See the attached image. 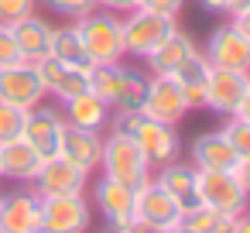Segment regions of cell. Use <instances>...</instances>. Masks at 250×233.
Masks as SVG:
<instances>
[{"mask_svg":"<svg viewBox=\"0 0 250 233\" xmlns=\"http://www.w3.org/2000/svg\"><path fill=\"white\" fill-rule=\"evenodd\" d=\"M83 48L89 55L93 65H110V62H124L127 59V45H124V14L93 7L89 14H83L79 21H72Z\"/></svg>","mask_w":250,"mask_h":233,"instance_id":"cell-1","label":"cell"},{"mask_svg":"<svg viewBox=\"0 0 250 233\" xmlns=\"http://www.w3.org/2000/svg\"><path fill=\"white\" fill-rule=\"evenodd\" d=\"M144 86L147 72L134 69L127 62H110V65H93L89 89L110 106V110H141L144 103Z\"/></svg>","mask_w":250,"mask_h":233,"instance_id":"cell-2","label":"cell"},{"mask_svg":"<svg viewBox=\"0 0 250 233\" xmlns=\"http://www.w3.org/2000/svg\"><path fill=\"white\" fill-rule=\"evenodd\" d=\"M100 175H106V178H113V182H120V185H127V189H141V185L154 175V168L147 165V158H144V151L137 148L134 137L110 130V134L103 137Z\"/></svg>","mask_w":250,"mask_h":233,"instance_id":"cell-3","label":"cell"},{"mask_svg":"<svg viewBox=\"0 0 250 233\" xmlns=\"http://www.w3.org/2000/svg\"><path fill=\"white\" fill-rule=\"evenodd\" d=\"M195 195L202 206L223 212V216H243L250 209V195L240 185L233 171L223 168H199L195 171Z\"/></svg>","mask_w":250,"mask_h":233,"instance_id":"cell-4","label":"cell"},{"mask_svg":"<svg viewBox=\"0 0 250 233\" xmlns=\"http://www.w3.org/2000/svg\"><path fill=\"white\" fill-rule=\"evenodd\" d=\"M93 202L86 192L42 195V233H89Z\"/></svg>","mask_w":250,"mask_h":233,"instance_id":"cell-5","label":"cell"},{"mask_svg":"<svg viewBox=\"0 0 250 233\" xmlns=\"http://www.w3.org/2000/svg\"><path fill=\"white\" fill-rule=\"evenodd\" d=\"M141 113H144L147 120H158V124H171V127H178L192 110H188V100H185V89H182L178 79L147 72V86H144Z\"/></svg>","mask_w":250,"mask_h":233,"instance_id":"cell-6","label":"cell"},{"mask_svg":"<svg viewBox=\"0 0 250 233\" xmlns=\"http://www.w3.org/2000/svg\"><path fill=\"white\" fill-rule=\"evenodd\" d=\"M175 28H178L175 18H165V14H154V11H144V7L127 11L124 14V45H127V55L147 59Z\"/></svg>","mask_w":250,"mask_h":233,"instance_id":"cell-7","label":"cell"},{"mask_svg":"<svg viewBox=\"0 0 250 233\" xmlns=\"http://www.w3.org/2000/svg\"><path fill=\"white\" fill-rule=\"evenodd\" d=\"M178 216H182V206L154 182V175L141 189H134V223L137 226H147L154 233H175Z\"/></svg>","mask_w":250,"mask_h":233,"instance_id":"cell-8","label":"cell"},{"mask_svg":"<svg viewBox=\"0 0 250 233\" xmlns=\"http://www.w3.org/2000/svg\"><path fill=\"white\" fill-rule=\"evenodd\" d=\"M202 55L209 65L216 69H236V72H250V38L226 18L223 24H216L202 45Z\"/></svg>","mask_w":250,"mask_h":233,"instance_id":"cell-9","label":"cell"},{"mask_svg":"<svg viewBox=\"0 0 250 233\" xmlns=\"http://www.w3.org/2000/svg\"><path fill=\"white\" fill-rule=\"evenodd\" d=\"M0 100L14 103V106H24V110L45 103L48 93H45L42 76H38V65L24 62V59L11 62V65H0Z\"/></svg>","mask_w":250,"mask_h":233,"instance_id":"cell-10","label":"cell"},{"mask_svg":"<svg viewBox=\"0 0 250 233\" xmlns=\"http://www.w3.org/2000/svg\"><path fill=\"white\" fill-rule=\"evenodd\" d=\"M62 130H65V117H62V106H48V103H38L24 113V130L21 137L45 158H55L62 151Z\"/></svg>","mask_w":250,"mask_h":233,"instance_id":"cell-11","label":"cell"},{"mask_svg":"<svg viewBox=\"0 0 250 233\" xmlns=\"http://www.w3.org/2000/svg\"><path fill=\"white\" fill-rule=\"evenodd\" d=\"M89 202L103 216V223H106L110 233H120L124 226L134 223V189H127V185H120V182H113L106 175H100L93 182Z\"/></svg>","mask_w":250,"mask_h":233,"instance_id":"cell-12","label":"cell"},{"mask_svg":"<svg viewBox=\"0 0 250 233\" xmlns=\"http://www.w3.org/2000/svg\"><path fill=\"white\" fill-rule=\"evenodd\" d=\"M250 86V72H236V69H216L209 65L206 72V86H202V106L219 113V117H233L240 96Z\"/></svg>","mask_w":250,"mask_h":233,"instance_id":"cell-13","label":"cell"},{"mask_svg":"<svg viewBox=\"0 0 250 233\" xmlns=\"http://www.w3.org/2000/svg\"><path fill=\"white\" fill-rule=\"evenodd\" d=\"M35 65H38L42 83H45L48 100H55V103H65V100H72V96L89 89L93 69H86V65H69V62H59L55 55H45Z\"/></svg>","mask_w":250,"mask_h":233,"instance_id":"cell-14","label":"cell"},{"mask_svg":"<svg viewBox=\"0 0 250 233\" xmlns=\"http://www.w3.org/2000/svg\"><path fill=\"white\" fill-rule=\"evenodd\" d=\"M31 189L38 195H69V192H86L89 189V171H83L76 161H69L65 154L45 158Z\"/></svg>","mask_w":250,"mask_h":233,"instance_id":"cell-15","label":"cell"},{"mask_svg":"<svg viewBox=\"0 0 250 233\" xmlns=\"http://www.w3.org/2000/svg\"><path fill=\"white\" fill-rule=\"evenodd\" d=\"M0 233H42V195L31 185L4 192V223Z\"/></svg>","mask_w":250,"mask_h":233,"instance_id":"cell-16","label":"cell"},{"mask_svg":"<svg viewBox=\"0 0 250 233\" xmlns=\"http://www.w3.org/2000/svg\"><path fill=\"white\" fill-rule=\"evenodd\" d=\"M134 141L144 151V158H147L151 168H161V165H168V161H175L182 154V141H178V134H175L171 124H158V120L144 117V124L137 127Z\"/></svg>","mask_w":250,"mask_h":233,"instance_id":"cell-17","label":"cell"},{"mask_svg":"<svg viewBox=\"0 0 250 233\" xmlns=\"http://www.w3.org/2000/svg\"><path fill=\"white\" fill-rule=\"evenodd\" d=\"M195 52H199L195 38H192L188 31H182V28H175L144 62H147V72H154V76H171V79H175Z\"/></svg>","mask_w":250,"mask_h":233,"instance_id":"cell-18","label":"cell"},{"mask_svg":"<svg viewBox=\"0 0 250 233\" xmlns=\"http://www.w3.org/2000/svg\"><path fill=\"white\" fill-rule=\"evenodd\" d=\"M0 168H4L7 182L18 185H31L38 168H42V154L24 141V137H11V141H0Z\"/></svg>","mask_w":250,"mask_h":233,"instance_id":"cell-19","label":"cell"},{"mask_svg":"<svg viewBox=\"0 0 250 233\" xmlns=\"http://www.w3.org/2000/svg\"><path fill=\"white\" fill-rule=\"evenodd\" d=\"M69 161H76L83 171H100V154H103V134L100 130H86V127H72L65 124L62 130V151Z\"/></svg>","mask_w":250,"mask_h":233,"instance_id":"cell-20","label":"cell"},{"mask_svg":"<svg viewBox=\"0 0 250 233\" xmlns=\"http://www.w3.org/2000/svg\"><path fill=\"white\" fill-rule=\"evenodd\" d=\"M195 165L192 161H168V165H161V168H154V182L182 206V209H192V206H199V195H195Z\"/></svg>","mask_w":250,"mask_h":233,"instance_id":"cell-21","label":"cell"},{"mask_svg":"<svg viewBox=\"0 0 250 233\" xmlns=\"http://www.w3.org/2000/svg\"><path fill=\"white\" fill-rule=\"evenodd\" d=\"M14 31V42H18V52L24 62H42L48 52H52V24L38 14H28L24 21L11 24Z\"/></svg>","mask_w":250,"mask_h":233,"instance_id":"cell-22","label":"cell"},{"mask_svg":"<svg viewBox=\"0 0 250 233\" xmlns=\"http://www.w3.org/2000/svg\"><path fill=\"white\" fill-rule=\"evenodd\" d=\"M188 161H192L195 168H223V171H233V165H236L240 158H236V151L226 144L223 130H206V134H199V137L192 141Z\"/></svg>","mask_w":250,"mask_h":233,"instance_id":"cell-23","label":"cell"},{"mask_svg":"<svg viewBox=\"0 0 250 233\" xmlns=\"http://www.w3.org/2000/svg\"><path fill=\"white\" fill-rule=\"evenodd\" d=\"M59 106H62L65 124L86 127V130H103V127L110 124V113H113L93 89H86V93H79V96H72V100H65V103H59Z\"/></svg>","mask_w":250,"mask_h":233,"instance_id":"cell-24","label":"cell"},{"mask_svg":"<svg viewBox=\"0 0 250 233\" xmlns=\"http://www.w3.org/2000/svg\"><path fill=\"white\" fill-rule=\"evenodd\" d=\"M233 223H236V216H223L199 202L192 209H182L175 233H233Z\"/></svg>","mask_w":250,"mask_h":233,"instance_id":"cell-25","label":"cell"},{"mask_svg":"<svg viewBox=\"0 0 250 233\" xmlns=\"http://www.w3.org/2000/svg\"><path fill=\"white\" fill-rule=\"evenodd\" d=\"M48 55H55L59 62H69V65L93 69V62H89V55L83 48V38L76 31V24H52V52Z\"/></svg>","mask_w":250,"mask_h":233,"instance_id":"cell-26","label":"cell"},{"mask_svg":"<svg viewBox=\"0 0 250 233\" xmlns=\"http://www.w3.org/2000/svg\"><path fill=\"white\" fill-rule=\"evenodd\" d=\"M226 144L236 151V158H250V124L240 120V117H226V124L219 127Z\"/></svg>","mask_w":250,"mask_h":233,"instance_id":"cell-27","label":"cell"},{"mask_svg":"<svg viewBox=\"0 0 250 233\" xmlns=\"http://www.w3.org/2000/svg\"><path fill=\"white\" fill-rule=\"evenodd\" d=\"M24 106H14V103H4L0 100V141H11V137H21L24 130Z\"/></svg>","mask_w":250,"mask_h":233,"instance_id":"cell-28","label":"cell"},{"mask_svg":"<svg viewBox=\"0 0 250 233\" xmlns=\"http://www.w3.org/2000/svg\"><path fill=\"white\" fill-rule=\"evenodd\" d=\"M38 4H45L52 14L65 18V21H79L83 14H89L96 7V0H38Z\"/></svg>","mask_w":250,"mask_h":233,"instance_id":"cell-29","label":"cell"},{"mask_svg":"<svg viewBox=\"0 0 250 233\" xmlns=\"http://www.w3.org/2000/svg\"><path fill=\"white\" fill-rule=\"evenodd\" d=\"M35 7H38V0H0V24H18V21H24L28 14H35Z\"/></svg>","mask_w":250,"mask_h":233,"instance_id":"cell-30","label":"cell"},{"mask_svg":"<svg viewBox=\"0 0 250 233\" xmlns=\"http://www.w3.org/2000/svg\"><path fill=\"white\" fill-rule=\"evenodd\" d=\"M141 124H144V113H141V110H113L106 127H110V130H117V134H127V137H134Z\"/></svg>","mask_w":250,"mask_h":233,"instance_id":"cell-31","label":"cell"},{"mask_svg":"<svg viewBox=\"0 0 250 233\" xmlns=\"http://www.w3.org/2000/svg\"><path fill=\"white\" fill-rule=\"evenodd\" d=\"M137 7L154 11V14H165V18H175V21H178L182 7H185V0H137Z\"/></svg>","mask_w":250,"mask_h":233,"instance_id":"cell-32","label":"cell"},{"mask_svg":"<svg viewBox=\"0 0 250 233\" xmlns=\"http://www.w3.org/2000/svg\"><path fill=\"white\" fill-rule=\"evenodd\" d=\"M21 52H18V42H14V31L7 24H0V65H11L18 62Z\"/></svg>","mask_w":250,"mask_h":233,"instance_id":"cell-33","label":"cell"},{"mask_svg":"<svg viewBox=\"0 0 250 233\" xmlns=\"http://www.w3.org/2000/svg\"><path fill=\"white\" fill-rule=\"evenodd\" d=\"M195 4L206 14H216V18H229L233 14V0H195Z\"/></svg>","mask_w":250,"mask_h":233,"instance_id":"cell-34","label":"cell"},{"mask_svg":"<svg viewBox=\"0 0 250 233\" xmlns=\"http://www.w3.org/2000/svg\"><path fill=\"white\" fill-rule=\"evenodd\" d=\"M96 7L113 11V14H127V11H134V7H137V0H96Z\"/></svg>","mask_w":250,"mask_h":233,"instance_id":"cell-35","label":"cell"},{"mask_svg":"<svg viewBox=\"0 0 250 233\" xmlns=\"http://www.w3.org/2000/svg\"><path fill=\"white\" fill-rule=\"evenodd\" d=\"M233 175L240 178V185H243L247 195H250V158H240V161L233 165Z\"/></svg>","mask_w":250,"mask_h":233,"instance_id":"cell-36","label":"cell"},{"mask_svg":"<svg viewBox=\"0 0 250 233\" xmlns=\"http://www.w3.org/2000/svg\"><path fill=\"white\" fill-rule=\"evenodd\" d=\"M229 21H233V24H236V28H240V31L250 38V7H243V11H233V14H229Z\"/></svg>","mask_w":250,"mask_h":233,"instance_id":"cell-37","label":"cell"},{"mask_svg":"<svg viewBox=\"0 0 250 233\" xmlns=\"http://www.w3.org/2000/svg\"><path fill=\"white\" fill-rule=\"evenodd\" d=\"M233 117H240V120H247V124H250V86H247V93L240 96V103H236Z\"/></svg>","mask_w":250,"mask_h":233,"instance_id":"cell-38","label":"cell"},{"mask_svg":"<svg viewBox=\"0 0 250 233\" xmlns=\"http://www.w3.org/2000/svg\"><path fill=\"white\" fill-rule=\"evenodd\" d=\"M233 233H250V209H247L243 216H236V223H233Z\"/></svg>","mask_w":250,"mask_h":233,"instance_id":"cell-39","label":"cell"},{"mask_svg":"<svg viewBox=\"0 0 250 233\" xmlns=\"http://www.w3.org/2000/svg\"><path fill=\"white\" fill-rule=\"evenodd\" d=\"M120 233H154V230H147V226H137V223H130V226H124Z\"/></svg>","mask_w":250,"mask_h":233,"instance_id":"cell-40","label":"cell"},{"mask_svg":"<svg viewBox=\"0 0 250 233\" xmlns=\"http://www.w3.org/2000/svg\"><path fill=\"white\" fill-rule=\"evenodd\" d=\"M243 7H250V0H233V11H243Z\"/></svg>","mask_w":250,"mask_h":233,"instance_id":"cell-41","label":"cell"},{"mask_svg":"<svg viewBox=\"0 0 250 233\" xmlns=\"http://www.w3.org/2000/svg\"><path fill=\"white\" fill-rule=\"evenodd\" d=\"M0 223H4V192H0Z\"/></svg>","mask_w":250,"mask_h":233,"instance_id":"cell-42","label":"cell"},{"mask_svg":"<svg viewBox=\"0 0 250 233\" xmlns=\"http://www.w3.org/2000/svg\"><path fill=\"white\" fill-rule=\"evenodd\" d=\"M0 182H4V168H0Z\"/></svg>","mask_w":250,"mask_h":233,"instance_id":"cell-43","label":"cell"}]
</instances>
